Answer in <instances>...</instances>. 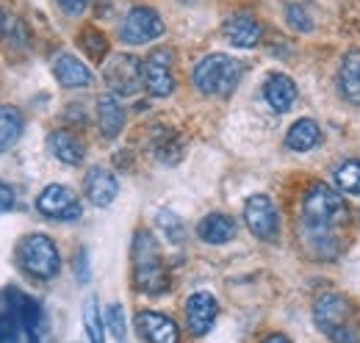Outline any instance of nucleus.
<instances>
[{
  "label": "nucleus",
  "mask_w": 360,
  "mask_h": 343,
  "mask_svg": "<svg viewBox=\"0 0 360 343\" xmlns=\"http://www.w3.org/2000/svg\"><path fill=\"white\" fill-rule=\"evenodd\" d=\"M131 260H134V285L136 291L150 294V297H161L169 291L172 280H169V268L161 257V250L153 238V233L147 230H136L134 247H131Z\"/></svg>",
  "instance_id": "1"
},
{
  "label": "nucleus",
  "mask_w": 360,
  "mask_h": 343,
  "mask_svg": "<svg viewBox=\"0 0 360 343\" xmlns=\"http://www.w3.org/2000/svg\"><path fill=\"white\" fill-rule=\"evenodd\" d=\"M349 208L341 191L316 183L302 197V224L305 233H335L341 224H347Z\"/></svg>",
  "instance_id": "2"
},
{
  "label": "nucleus",
  "mask_w": 360,
  "mask_h": 343,
  "mask_svg": "<svg viewBox=\"0 0 360 343\" xmlns=\"http://www.w3.org/2000/svg\"><path fill=\"white\" fill-rule=\"evenodd\" d=\"M316 327L333 343H358L360 324L352 302L341 294H321L314 304Z\"/></svg>",
  "instance_id": "3"
},
{
  "label": "nucleus",
  "mask_w": 360,
  "mask_h": 343,
  "mask_svg": "<svg viewBox=\"0 0 360 343\" xmlns=\"http://www.w3.org/2000/svg\"><path fill=\"white\" fill-rule=\"evenodd\" d=\"M244 78V64L227 53H211L197 61L191 81L205 97H230Z\"/></svg>",
  "instance_id": "4"
},
{
  "label": "nucleus",
  "mask_w": 360,
  "mask_h": 343,
  "mask_svg": "<svg viewBox=\"0 0 360 343\" xmlns=\"http://www.w3.org/2000/svg\"><path fill=\"white\" fill-rule=\"evenodd\" d=\"M17 263L25 274L37 277V280H53L58 271H61V255H58V247L56 241L45 235V233H31V235H22L20 244H17Z\"/></svg>",
  "instance_id": "5"
},
{
  "label": "nucleus",
  "mask_w": 360,
  "mask_h": 343,
  "mask_svg": "<svg viewBox=\"0 0 360 343\" xmlns=\"http://www.w3.org/2000/svg\"><path fill=\"white\" fill-rule=\"evenodd\" d=\"M103 81L117 97H134L136 91L144 86V61L131 53H120L108 58L103 67Z\"/></svg>",
  "instance_id": "6"
},
{
  "label": "nucleus",
  "mask_w": 360,
  "mask_h": 343,
  "mask_svg": "<svg viewBox=\"0 0 360 343\" xmlns=\"http://www.w3.org/2000/svg\"><path fill=\"white\" fill-rule=\"evenodd\" d=\"M158 37H164V20L150 6H134L120 25V39L125 44H147Z\"/></svg>",
  "instance_id": "7"
},
{
  "label": "nucleus",
  "mask_w": 360,
  "mask_h": 343,
  "mask_svg": "<svg viewBox=\"0 0 360 343\" xmlns=\"http://www.w3.org/2000/svg\"><path fill=\"white\" fill-rule=\"evenodd\" d=\"M37 211L53 221H78L84 216L78 194L61 183H50L42 188V194L37 197Z\"/></svg>",
  "instance_id": "8"
},
{
  "label": "nucleus",
  "mask_w": 360,
  "mask_h": 343,
  "mask_svg": "<svg viewBox=\"0 0 360 343\" xmlns=\"http://www.w3.org/2000/svg\"><path fill=\"white\" fill-rule=\"evenodd\" d=\"M175 56L169 47H155L144 58V89L153 97H169L175 91Z\"/></svg>",
  "instance_id": "9"
},
{
  "label": "nucleus",
  "mask_w": 360,
  "mask_h": 343,
  "mask_svg": "<svg viewBox=\"0 0 360 343\" xmlns=\"http://www.w3.org/2000/svg\"><path fill=\"white\" fill-rule=\"evenodd\" d=\"M244 221L250 233L261 241H277L280 238V214L266 194H255L244 202Z\"/></svg>",
  "instance_id": "10"
},
{
  "label": "nucleus",
  "mask_w": 360,
  "mask_h": 343,
  "mask_svg": "<svg viewBox=\"0 0 360 343\" xmlns=\"http://www.w3.org/2000/svg\"><path fill=\"white\" fill-rule=\"evenodd\" d=\"M136 332L147 343H180V327L164 313L139 310L134 318Z\"/></svg>",
  "instance_id": "11"
},
{
  "label": "nucleus",
  "mask_w": 360,
  "mask_h": 343,
  "mask_svg": "<svg viewBox=\"0 0 360 343\" xmlns=\"http://www.w3.org/2000/svg\"><path fill=\"white\" fill-rule=\"evenodd\" d=\"M222 34L230 44L241 47V50H250V47H258V42L264 39V25L258 22L255 14L250 11H236L230 14L222 25Z\"/></svg>",
  "instance_id": "12"
},
{
  "label": "nucleus",
  "mask_w": 360,
  "mask_h": 343,
  "mask_svg": "<svg viewBox=\"0 0 360 343\" xmlns=\"http://www.w3.org/2000/svg\"><path fill=\"white\" fill-rule=\"evenodd\" d=\"M22 299L17 288L0 291V343H20L22 332Z\"/></svg>",
  "instance_id": "13"
},
{
  "label": "nucleus",
  "mask_w": 360,
  "mask_h": 343,
  "mask_svg": "<svg viewBox=\"0 0 360 343\" xmlns=\"http://www.w3.org/2000/svg\"><path fill=\"white\" fill-rule=\"evenodd\" d=\"M217 316H219V302L214 299L211 294H205V291L191 294L188 302H186V321H188L191 335H197V338L208 335V330L214 327Z\"/></svg>",
  "instance_id": "14"
},
{
  "label": "nucleus",
  "mask_w": 360,
  "mask_h": 343,
  "mask_svg": "<svg viewBox=\"0 0 360 343\" xmlns=\"http://www.w3.org/2000/svg\"><path fill=\"white\" fill-rule=\"evenodd\" d=\"M84 194H86V200L91 205L108 208L120 194V180H117L114 172L105 169V167H91L86 172V180H84Z\"/></svg>",
  "instance_id": "15"
},
{
  "label": "nucleus",
  "mask_w": 360,
  "mask_h": 343,
  "mask_svg": "<svg viewBox=\"0 0 360 343\" xmlns=\"http://www.w3.org/2000/svg\"><path fill=\"white\" fill-rule=\"evenodd\" d=\"M47 150H50V155H53L56 161H61V164H67V167H78V164H84V158H86L84 141H81L75 133H70V130H53V133L47 136Z\"/></svg>",
  "instance_id": "16"
},
{
  "label": "nucleus",
  "mask_w": 360,
  "mask_h": 343,
  "mask_svg": "<svg viewBox=\"0 0 360 343\" xmlns=\"http://www.w3.org/2000/svg\"><path fill=\"white\" fill-rule=\"evenodd\" d=\"M53 75L64 89H84L91 84V70L72 53H61L53 61Z\"/></svg>",
  "instance_id": "17"
},
{
  "label": "nucleus",
  "mask_w": 360,
  "mask_h": 343,
  "mask_svg": "<svg viewBox=\"0 0 360 343\" xmlns=\"http://www.w3.org/2000/svg\"><path fill=\"white\" fill-rule=\"evenodd\" d=\"M97 128L103 133V138H117L125 128V108L117 100V94H103L97 100Z\"/></svg>",
  "instance_id": "18"
},
{
  "label": "nucleus",
  "mask_w": 360,
  "mask_h": 343,
  "mask_svg": "<svg viewBox=\"0 0 360 343\" xmlns=\"http://www.w3.org/2000/svg\"><path fill=\"white\" fill-rule=\"evenodd\" d=\"M264 97L277 114H285L297 103V84L283 72H271L264 84Z\"/></svg>",
  "instance_id": "19"
},
{
  "label": "nucleus",
  "mask_w": 360,
  "mask_h": 343,
  "mask_svg": "<svg viewBox=\"0 0 360 343\" xmlns=\"http://www.w3.org/2000/svg\"><path fill=\"white\" fill-rule=\"evenodd\" d=\"M236 233H238V227L227 214H208L197 224V235L205 244H214V247H222L227 241H233Z\"/></svg>",
  "instance_id": "20"
},
{
  "label": "nucleus",
  "mask_w": 360,
  "mask_h": 343,
  "mask_svg": "<svg viewBox=\"0 0 360 343\" xmlns=\"http://www.w3.org/2000/svg\"><path fill=\"white\" fill-rule=\"evenodd\" d=\"M338 89L352 105H360V50H349L344 56L338 70Z\"/></svg>",
  "instance_id": "21"
},
{
  "label": "nucleus",
  "mask_w": 360,
  "mask_h": 343,
  "mask_svg": "<svg viewBox=\"0 0 360 343\" xmlns=\"http://www.w3.org/2000/svg\"><path fill=\"white\" fill-rule=\"evenodd\" d=\"M321 141V128L314 119H297L285 133V147L294 153H311Z\"/></svg>",
  "instance_id": "22"
},
{
  "label": "nucleus",
  "mask_w": 360,
  "mask_h": 343,
  "mask_svg": "<svg viewBox=\"0 0 360 343\" xmlns=\"http://www.w3.org/2000/svg\"><path fill=\"white\" fill-rule=\"evenodd\" d=\"M0 42L6 47H28L31 44L28 25L17 14H11L6 8H0Z\"/></svg>",
  "instance_id": "23"
},
{
  "label": "nucleus",
  "mask_w": 360,
  "mask_h": 343,
  "mask_svg": "<svg viewBox=\"0 0 360 343\" xmlns=\"http://www.w3.org/2000/svg\"><path fill=\"white\" fill-rule=\"evenodd\" d=\"M153 153L161 164H178L183 155V138L178 136V130H155L153 136Z\"/></svg>",
  "instance_id": "24"
},
{
  "label": "nucleus",
  "mask_w": 360,
  "mask_h": 343,
  "mask_svg": "<svg viewBox=\"0 0 360 343\" xmlns=\"http://www.w3.org/2000/svg\"><path fill=\"white\" fill-rule=\"evenodd\" d=\"M22 128H25L22 114L14 105H0V153L8 150L20 138Z\"/></svg>",
  "instance_id": "25"
},
{
  "label": "nucleus",
  "mask_w": 360,
  "mask_h": 343,
  "mask_svg": "<svg viewBox=\"0 0 360 343\" xmlns=\"http://www.w3.org/2000/svg\"><path fill=\"white\" fill-rule=\"evenodd\" d=\"M42 327H45V313L39 307V302L25 297L22 299V332L28 343H42Z\"/></svg>",
  "instance_id": "26"
},
{
  "label": "nucleus",
  "mask_w": 360,
  "mask_h": 343,
  "mask_svg": "<svg viewBox=\"0 0 360 343\" xmlns=\"http://www.w3.org/2000/svg\"><path fill=\"white\" fill-rule=\"evenodd\" d=\"M78 44H81V50L89 56L91 61H97V64L108 56V39H105V34L97 31L94 25H86V28L78 34Z\"/></svg>",
  "instance_id": "27"
},
{
  "label": "nucleus",
  "mask_w": 360,
  "mask_h": 343,
  "mask_svg": "<svg viewBox=\"0 0 360 343\" xmlns=\"http://www.w3.org/2000/svg\"><path fill=\"white\" fill-rule=\"evenodd\" d=\"M333 180H335V186H338L341 194L358 197L360 194V161H344V164L335 169Z\"/></svg>",
  "instance_id": "28"
},
{
  "label": "nucleus",
  "mask_w": 360,
  "mask_h": 343,
  "mask_svg": "<svg viewBox=\"0 0 360 343\" xmlns=\"http://www.w3.org/2000/svg\"><path fill=\"white\" fill-rule=\"evenodd\" d=\"M285 22L294 31H300V34H311L316 28V17L308 3H291V6H285Z\"/></svg>",
  "instance_id": "29"
},
{
  "label": "nucleus",
  "mask_w": 360,
  "mask_h": 343,
  "mask_svg": "<svg viewBox=\"0 0 360 343\" xmlns=\"http://www.w3.org/2000/svg\"><path fill=\"white\" fill-rule=\"evenodd\" d=\"M84 327H86V338H89V343H105L103 316H100V307H97V299H94V297L84 304Z\"/></svg>",
  "instance_id": "30"
},
{
  "label": "nucleus",
  "mask_w": 360,
  "mask_h": 343,
  "mask_svg": "<svg viewBox=\"0 0 360 343\" xmlns=\"http://www.w3.org/2000/svg\"><path fill=\"white\" fill-rule=\"evenodd\" d=\"M155 219H158V227L164 230L169 244H183L186 241V224L180 221V216H175L172 211H161Z\"/></svg>",
  "instance_id": "31"
},
{
  "label": "nucleus",
  "mask_w": 360,
  "mask_h": 343,
  "mask_svg": "<svg viewBox=\"0 0 360 343\" xmlns=\"http://www.w3.org/2000/svg\"><path fill=\"white\" fill-rule=\"evenodd\" d=\"M105 324H108V330H111V335L117 338L120 343H125V310H122V304H108V310H105Z\"/></svg>",
  "instance_id": "32"
},
{
  "label": "nucleus",
  "mask_w": 360,
  "mask_h": 343,
  "mask_svg": "<svg viewBox=\"0 0 360 343\" xmlns=\"http://www.w3.org/2000/svg\"><path fill=\"white\" fill-rule=\"evenodd\" d=\"M14 205H17V191H14L8 183L0 180V214L14 211Z\"/></svg>",
  "instance_id": "33"
},
{
  "label": "nucleus",
  "mask_w": 360,
  "mask_h": 343,
  "mask_svg": "<svg viewBox=\"0 0 360 343\" xmlns=\"http://www.w3.org/2000/svg\"><path fill=\"white\" fill-rule=\"evenodd\" d=\"M58 3V8L67 14V17H81L86 8H89L91 0H56Z\"/></svg>",
  "instance_id": "34"
},
{
  "label": "nucleus",
  "mask_w": 360,
  "mask_h": 343,
  "mask_svg": "<svg viewBox=\"0 0 360 343\" xmlns=\"http://www.w3.org/2000/svg\"><path fill=\"white\" fill-rule=\"evenodd\" d=\"M75 274H78L81 283H89V255H86V250H81L75 255Z\"/></svg>",
  "instance_id": "35"
},
{
  "label": "nucleus",
  "mask_w": 360,
  "mask_h": 343,
  "mask_svg": "<svg viewBox=\"0 0 360 343\" xmlns=\"http://www.w3.org/2000/svg\"><path fill=\"white\" fill-rule=\"evenodd\" d=\"M261 343H291V341H288L283 332H271V335H266V338H264Z\"/></svg>",
  "instance_id": "36"
}]
</instances>
